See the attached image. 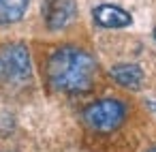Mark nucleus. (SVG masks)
<instances>
[{
	"instance_id": "f257e3e1",
	"label": "nucleus",
	"mask_w": 156,
	"mask_h": 152,
	"mask_svg": "<svg viewBox=\"0 0 156 152\" xmlns=\"http://www.w3.org/2000/svg\"><path fill=\"white\" fill-rule=\"evenodd\" d=\"M94 75H96L94 58L77 45H62L47 60L49 84L64 94L88 92L94 84Z\"/></svg>"
},
{
	"instance_id": "f03ea898",
	"label": "nucleus",
	"mask_w": 156,
	"mask_h": 152,
	"mask_svg": "<svg viewBox=\"0 0 156 152\" xmlns=\"http://www.w3.org/2000/svg\"><path fill=\"white\" fill-rule=\"evenodd\" d=\"M126 120V105L118 99H101L83 109V122L96 133H113Z\"/></svg>"
},
{
	"instance_id": "7ed1b4c3",
	"label": "nucleus",
	"mask_w": 156,
	"mask_h": 152,
	"mask_svg": "<svg viewBox=\"0 0 156 152\" xmlns=\"http://www.w3.org/2000/svg\"><path fill=\"white\" fill-rule=\"evenodd\" d=\"M0 77L9 84H24L32 77L30 52L24 43H11L0 49Z\"/></svg>"
},
{
	"instance_id": "20e7f679",
	"label": "nucleus",
	"mask_w": 156,
	"mask_h": 152,
	"mask_svg": "<svg viewBox=\"0 0 156 152\" xmlns=\"http://www.w3.org/2000/svg\"><path fill=\"white\" fill-rule=\"evenodd\" d=\"M43 15L49 30H62L75 20L77 2L75 0H47Z\"/></svg>"
},
{
	"instance_id": "39448f33",
	"label": "nucleus",
	"mask_w": 156,
	"mask_h": 152,
	"mask_svg": "<svg viewBox=\"0 0 156 152\" xmlns=\"http://www.w3.org/2000/svg\"><path fill=\"white\" fill-rule=\"evenodd\" d=\"M92 20L96 26L101 28H109V30H120V28H128L133 24V15L128 11H124L118 5H98L92 11Z\"/></svg>"
},
{
	"instance_id": "423d86ee",
	"label": "nucleus",
	"mask_w": 156,
	"mask_h": 152,
	"mask_svg": "<svg viewBox=\"0 0 156 152\" xmlns=\"http://www.w3.org/2000/svg\"><path fill=\"white\" fill-rule=\"evenodd\" d=\"M111 79L122 86V88H128V90H139L145 75H143V69L139 64H133V62H124V64H115L111 67L109 71Z\"/></svg>"
},
{
	"instance_id": "0eeeda50",
	"label": "nucleus",
	"mask_w": 156,
	"mask_h": 152,
	"mask_svg": "<svg viewBox=\"0 0 156 152\" xmlns=\"http://www.w3.org/2000/svg\"><path fill=\"white\" fill-rule=\"evenodd\" d=\"M30 0H0V24H15L26 15Z\"/></svg>"
},
{
	"instance_id": "6e6552de",
	"label": "nucleus",
	"mask_w": 156,
	"mask_h": 152,
	"mask_svg": "<svg viewBox=\"0 0 156 152\" xmlns=\"http://www.w3.org/2000/svg\"><path fill=\"white\" fill-rule=\"evenodd\" d=\"M145 152H156V146H152V148H147Z\"/></svg>"
},
{
	"instance_id": "1a4fd4ad",
	"label": "nucleus",
	"mask_w": 156,
	"mask_h": 152,
	"mask_svg": "<svg viewBox=\"0 0 156 152\" xmlns=\"http://www.w3.org/2000/svg\"><path fill=\"white\" fill-rule=\"evenodd\" d=\"M152 34H154V41H156V28H154V32H152Z\"/></svg>"
}]
</instances>
